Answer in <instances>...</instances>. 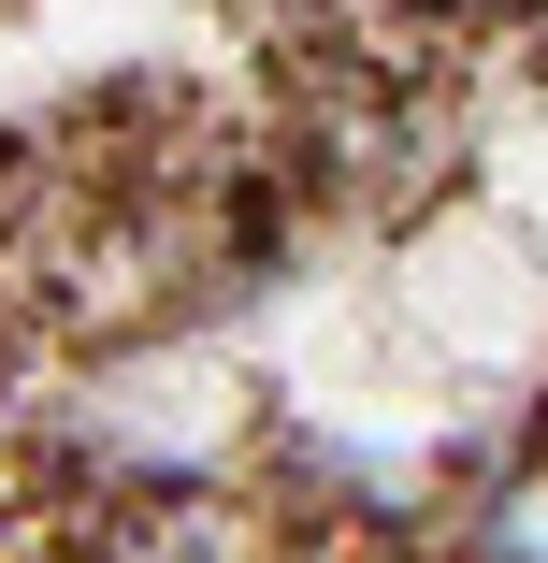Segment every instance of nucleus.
Returning <instances> with one entry per match:
<instances>
[{
  "label": "nucleus",
  "instance_id": "nucleus-1",
  "mask_svg": "<svg viewBox=\"0 0 548 563\" xmlns=\"http://www.w3.org/2000/svg\"><path fill=\"white\" fill-rule=\"evenodd\" d=\"M477 563H548V463H534V477H505V506H491Z\"/></svg>",
  "mask_w": 548,
  "mask_h": 563
}]
</instances>
